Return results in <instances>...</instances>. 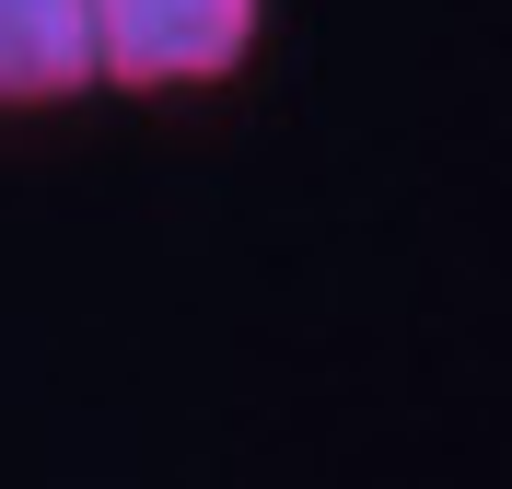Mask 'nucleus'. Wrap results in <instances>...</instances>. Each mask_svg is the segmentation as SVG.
Wrapping results in <instances>:
<instances>
[{
	"mask_svg": "<svg viewBox=\"0 0 512 489\" xmlns=\"http://www.w3.org/2000/svg\"><path fill=\"white\" fill-rule=\"evenodd\" d=\"M268 47V0H94L105 94H222Z\"/></svg>",
	"mask_w": 512,
	"mask_h": 489,
	"instance_id": "obj_1",
	"label": "nucleus"
},
{
	"mask_svg": "<svg viewBox=\"0 0 512 489\" xmlns=\"http://www.w3.org/2000/svg\"><path fill=\"white\" fill-rule=\"evenodd\" d=\"M94 94V0H0V117Z\"/></svg>",
	"mask_w": 512,
	"mask_h": 489,
	"instance_id": "obj_2",
	"label": "nucleus"
}]
</instances>
